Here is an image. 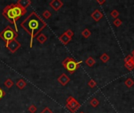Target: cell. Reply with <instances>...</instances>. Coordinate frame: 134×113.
I'll use <instances>...</instances> for the list:
<instances>
[{"instance_id":"32","label":"cell","mask_w":134,"mask_h":113,"mask_svg":"<svg viewBox=\"0 0 134 113\" xmlns=\"http://www.w3.org/2000/svg\"><path fill=\"white\" fill-rule=\"evenodd\" d=\"M132 57H134V49H133V50L132 51Z\"/></svg>"},{"instance_id":"18","label":"cell","mask_w":134,"mask_h":113,"mask_svg":"<svg viewBox=\"0 0 134 113\" xmlns=\"http://www.w3.org/2000/svg\"><path fill=\"white\" fill-rule=\"evenodd\" d=\"M125 85H126L127 87H129V88L132 87V86L134 85V81H133V79H132V78H128V79L125 81Z\"/></svg>"},{"instance_id":"3","label":"cell","mask_w":134,"mask_h":113,"mask_svg":"<svg viewBox=\"0 0 134 113\" xmlns=\"http://www.w3.org/2000/svg\"><path fill=\"white\" fill-rule=\"evenodd\" d=\"M80 63L73 57H67L62 61V65L70 74H73L79 68Z\"/></svg>"},{"instance_id":"9","label":"cell","mask_w":134,"mask_h":113,"mask_svg":"<svg viewBox=\"0 0 134 113\" xmlns=\"http://www.w3.org/2000/svg\"><path fill=\"white\" fill-rule=\"evenodd\" d=\"M91 17L95 21L97 22V21L100 20V19L103 17V14L99 9H95L91 14Z\"/></svg>"},{"instance_id":"5","label":"cell","mask_w":134,"mask_h":113,"mask_svg":"<svg viewBox=\"0 0 134 113\" xmlns=\"http://www.w3.org/2000/svg\"><path fill=\"white\" fill-rule=\"evenodd\" d=\"M66 107L71 113H75V111L81 107V105L79 103V101L75 97L70 96L67 99Z\"/></svg>"},{"instance_id":"16","label":"cell","mask_w":134,"mask_h":113,"mask_svg":"<svg viewBox=\"0 0 134 113\" xmlns=\"http://www.w3.org/2000/svg\"><path fill=\"white\" fill-rule=\"evenodd\" d=\"M82 35L86 38V39H88V38L91 35V32L88 29V28H85L82 32Z\"/></svg>"},{"instance_id":"10","label":"cell","mask_w":134,"mask_h":113,"mask_svg":"<svg viewBox=\"0 0 134 113\" xmlns=\"http://www.w3.org/2000/svg\"><path fill=\"white\" fill-rule=\"evenodd\" d=\"M59 40L64 45H67V44L69 43V42L71 40V38H69L65 33H63L59 37Z\"/></svg>"},{"instance_id":"23","label":"cell","mask_w":134,"mask_h":113,"mask_svg":"<svg viewBox=\"0 0 134 113\" xmlns=\"http://www.w3.org/2000/svg\"><path fill=\"white\" fill-rule=\"evenodd\" d=\"M28 111H29L30 113H35L36 111H37V108H36L35 105H30V106L28 107Z\"/></svg>"},{"instance_id":"1","label":"cell","mask_w":134,"mask_h":113,"mask_svg":"<svg viewBox=\"0 0 134 113\" xmlns=\"http://www.w3.org/2000/svg\"><path fill=\"white\" fill-rule=\"evenodd\" d=\"M20 27L30 35V47L31 48L34 39L46 27V23L35 12H31L28 17L20 23Z\"/></svg>"},{"instance_id":"26","label":"cell","mask_w":134,"mask_h":113,"mask_svg":"<svg viewBox=\"0 0 134 113\" xmlns=\"http://www.w3.org/2000/svg\"><path fill=\"white\" fill-rule=\"evenodd\" d=\"M121 23H122V22H121V20H120V19H118V18H117V19H115L114 21H113V24L115 25V26L116 27H119L120 26V25L121 24Z\"/></svg>"},{"instance_id":"6","label":"cell","mask_w":134,"mask_h":113,"mask_svg":"<svg viewBox=\"0 0 134 113\" xmlns=\"http://www.w3.org/2000/svg\"><path fill=\"white\" fill-rule=\"evenodd\" d=\"M20 46H21V44L17 39L11 40L9 43H6V47L9 50L12 54L16 53L19 49V48H20Z\"/></svg>"},{"instance_id":"28","label":"cell","mask_w":134,"mask_h":113,"mask_svg":"<svg viewBox=\"0 0 134 113\" xmlns=\"http://www.w3.org/2000/svg\"><path fill=\"white\" fill-rule=\"evenodd\" d=\"M5 96H6V93H5V91L2 89L1 87H0V100H2V98H3Z\"/></svg>"},{"instance_id":"14","label":"cell","mask_w":134,"mask_h":113,"mask_svg":"<svg viewBox=\"0 0 134 113\" xmlns=\"http://www.w3.org/2000/svg\"><path fill=\"white\" fill-rule=\"evenodd\" d=\"M95 60L94 58H93L92 57H89L86 60V64L89 66V67H93L95 65Z\"/></svg>"},{"instance_id":"24","label":"cell","mask_w":134,"mask_h":113,"mask_svg":"<svg viewBox=\"0 0 134 113\" xmlns=\"http://www.w3.org/2000/svg\"><path fill=\"white\" fill-rule=\"evenodd\" d=\"M64 33H65V34L69 37V38H71V39L73 37V35H74V32H73L72 30H71V29L67 30Z\"/></svg>"},{"instance_id":"21","label":"cell","mask_w":134,"mask_h":113,"mask_svg":"<svg viewBox=\"0 0 134 113\" xmlns=\"http://www.w3.org/2000/svg\"><path fill=\"white\" fill-rule=\"evenodd\" d=\"M125 67L129 70V71H132L133 68H134V65L131 62H129V63H125Z\"/></svg>"},{"instance_id":"27","label":"cell","mask_w":134,"mask_h":113,"mask_svg":"<svg viewBox=\"0 0 134 113\" xmlns=\"http://www.w3.org/2000/svg\"><path fill=\"white\" fill-rule=\"evenodd\" d=\"M40 113H53V111L51 109L49 108L48 107H46Z\"/></svg>"},{"instance_id":"15","label":"cell","mask_w":134,"mask_h":113,"mask_svg":"<svg viewBox=\"0 0 134 113\" xmlns=\"http://www.w3.org/2000/svg\"><path fill=\"white\" fill-rule=\"evenodd\" d=\"M14 85V83L13 82V80H12L11 79H6V81L4 82V86L6 87V88H11L12 86H13Z\"/></svg>"},{"instance_id":"20","label":"cell","mask_w":134,"mask_h":113,"mask_svg":"<svg viewBox=\"0 0 134 113\" xmlns=\"http://www.w3.org/2000/svg\"><path fill=\"white\" fill-rule=\"evenodd\" d=\"M52 16V14L50 11H49L48 9L45 10L43 13H42V17L45 18V19H49L50 17Z\"/></svg>"},{"instance_id":"33","label":"cell","mask_w":134,"mask_h":113,"mask_svg":"<svg viewBox=\"0 0 134 113\" xmlns=\"http://www.w3.org/2000/svg\"><path fill=\"white\" fill-rule=\"evenodd\" d=\"M80 113H84V112H83V111H81V112H80Z\"/></svg>"},{"instance_id":"19","label":"cell","mask_w":134,"mask_h":113,"mask_svg":"<svg viewBox=\"0 0 134 113\" xmlns=\"http://www.w3.org/2000/svg\"><path fill=\"white\" fill-rule=\"evenodd\" d=\"M100 60H101L102 62L106 63V62H107V61L109 60V59H110V57L108 56V54H107L104 53V54H103L100 56Z\"/></svg>"},{"instance_id":"12","label":"cell","mask_w":134,"mask_h":113,"mask_svg":"<svg viewBox=\"0 0 134 113\" xmlns=\"http://www.w3.org/2000/svg\"><path fill=\"white\" fill-rule=\"evenodd\" d=\"M16 86L17 88H19L20 90H23L24 87L27 86V83L25 82V80L23 79H20L17 81L16 83Z\"/></svg>"},{"instance_id":"25","label":"cell","mask_w":134,"mask_h":113,"mask_svg":"<svg viewBox=\"0 0 134 113\" xmlns=\"http://www.w3.org/2000/svg\"><path fill=\"white\" fill-rule=\"evenodd\" d=\"M88 86L90 87V88H93L96 86V83L93 80V79H90L89 82H88Z\"/></svg>"},{"instance_id":"22","label":"cell","mask_w":134,"mask_h":113,"mask_svg":"<svg viewBox=\"0 0 134 113\" xmlns=\"http://www.w3.org/2000/svg\"><path fill=\"white\" fill-rule=\"evenodd\" d=\"M111 16L113 18L117 19L118 17L119 16V12H118V10H116V9H113V10L111 11Z\"/></svg>"},{"instance_id":"13","label":"cell","mask_w":134,"mask_h":113,"mask_svg":"<svg viewBox=\"0 0 134 113\" xmlns=\"http://www.w3.org/2000/svg\"><path fill=\"white\" fill-rule=\"evenodd\" d=\"M37 41L39 43H41V44H44L46 41H47V37H46V35H44V34H42V33H40L38 36H37Z\"/></svg>"},{"instance_id":"30","label":"cell","mask_w":134,"mask_h":113,"mask_svg":"<svg viewBox=\"0 0 134 113\" xmlns=\"http://www.w3.org/2000/svg\"><path fill=\"white\" fill-rule=\"evenodd\" d=\"M97 3H99L100 5H102V4H104L106 1H105V0H103V1H100V0H97Z\"/></svg>"},{"instance_id":"29","label":"cell","mask_w":134,"mask_h":113,"mask_svg":"<svg viewBox=\"0 0 134 113\" xmlns=\"http://www.w3.org/2000/svg\"><path fill=\"white\" fill-rule=\"evenodd\" d=\"M132 56H130V55H128L127 57H126V58L124 59V61H125V63H129V62H131L132 61Z\"/></svg>"},{"instance_id":"11","label":"cell","mask_w":134,"mask_h":113,"mask_svg":"<svg viewBox=\"0 0 134 113\" xmlns=\"http://www.w3.org/2000/svg\"><path fill=\"white\" fill-rule=\"evenodd\" d=\"M17 3L18 5H20L22 8L26 9L27 7H28L31 4V2L30 1V0H18Z\"/></svg>"},{"instance_id":"4","label":"cell","mask_w":134,"mask_h":113,"mask_svg":"<svg viewBox=\"0 0 134 113\" xmlns=\"http://www.w3.org/2000/svg\"><path fill=\"white\" fill-rule=\"evenodd\" d=\"M18 36L17 32L12 28L10 26H7L6 28H4L1 32H0V38L6 42V43H9L11 40L17 39Z\"/></svg>"},{"instance_id":"2","label":"cell","mask_w":134,"mask_h":113,"mask_svg":"<svg viewBox=\"0 0 134 113\" xmlns=\"http://www.w3.org/2000/svg\"><path fill=\"white\" fill-rule=\"evenodd\" d=\"M3 16L11 24H13L14 25L15 28V31L17 32V18H16V15H15V12L14 9V6H13V3L7 5L3 10L2 13Z\"/></svg>"},{"instance_id":"17","label":"cell","mask_w":134,"mask_h":113,"mask_svg":"<svg viewBox=\"0 0 134 113\" xmlns=\"http://www.w3.org/2000/svg\"><path fill=\"white\" fill-rule=\"evenodd\" d=\"M99 104H100L99 100H97L96 98H95V97L92 98V99H91V100H90V105H91V106H92V107H93V108L97 107V106L99 105Z\"/></svg>"},{"instance_id":"31","label":"cell","mask_w":134,"mask_h":113,"mask_svg":"<svg viewBox=\"0 0 134 113\" xmlns=\"http://www.w3.org/2000/svg\"><path fill=\"white\" fill-rule=\"evenodd\" d=\"M132 64L134 65V57H132Z\"/></svg>"},{"instance_id":"8","label":"cell","mask_w":134,"mask_h":113,"mask_svg":"<svg viewBox=\"0 0 134 113\" xmlns=\"http://www.w3.org/2000/svg\"><path fill=\"white\" fill-rule=\"evenodd\" d=\"M50 6L55 10V11H58L60 8H61L64 6V3L62 1L60 0H53L50 3Z\"/></svg>"},{"instance_id":"7","label":"cell","mask_w":134,"mask_h":113,"mask_svg":"<svg viewBox=\"0 0 134 113\" xmlns=\"http://www.w3.org/2000/svg\"><path fill=\"white\" fill-rule=\"evenodd\" d=\"M70 78L68 76V75H66V74H64V73H63V74H61L60 75V76L57 78V81L59 82V83L60 84V85H62V86H65L69 82H70Z\"/></svg>"}]
</instances>
